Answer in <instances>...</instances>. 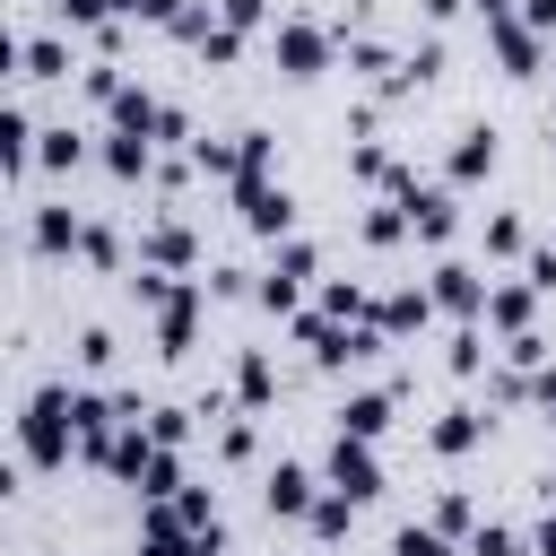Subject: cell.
<instances>
[{
  "instance_id": "obj_42",
  "label": "cell",
  "mask_w": 556,
  "mask_h": 556,
  "mask_svg": "<svg viewBox=\"0 0 556 556\" xmlns=\"http://www.w3.org/2000/svg\"><path fill=\"white\" fill-rule=\"evenodd\" d=\"M52 9H61V26H78V35L113 26V0H52Z\"/></svg>"
},
{
  "instance_id": "obj_53",
  "label": "cell",
  "mask_w": 556,
  "mask_h": 556,
  "mask_svg": "<svg viewBox=\"0 0 556 556\" xmlns=\"http://www.w3.org/2000/svg\"><path fill=\"white\" fill-rule=\"evenodd\" d=\"M417 9H426V17H434V26H443V17H460V9H469V0H417Z\"/></svg>"
},
{
  "instance_id": "obj_50",
  "label": "cell",
  "mask_w": 556,
  "mask_h": 556,
  "mask_svg": "<svg viewBox=\"0 0 556 556\" xmlns=\"http://www.w3.org/2000/svg\"><path fill=\"white\" fill-rule=\"evenodd\" d=\"M182 556H235V547H226V521H217V530H191V547H182Z\"/></svg>"
},
{
  "instance_id": "obj_8",
  "label": "cell",
  "mask_w": 556,
  "mask_h": 556,
  "mask_svg": "<svg viewBox=\"0 0 556 556\" xmlns=\"http://www.w3.org/2000/svg\"><path fill=\"white\" fill-rule=\"evenodd\" d=\"M200 313H208V278H182V287L156 304V356H191V339H200Z\"/></svg>"
},
{
  "instance_id": "obj_17",
  "label": "cell",
  "mask_w": 556,
  "mask_h": 556,
  "mask_svg": "<svg viewBox=\"0 0 556 556\" xmlns=\"http://www.w3.org/2000/svg\"><path fill=\"white\" fill-rule=\"evenodd\" d=\"M434 313H443V304H434V287H417V278H408V287H391V295L374 304V321H382L391 339H408V330H426Z\"/></svg>"
},
{
  "instance_id": "obj_33",
  "label": "cell",
  "mask_w": 556,
  "mask_h": 556,
  "mask_svg": "<svg viewBox=\"0 0 556 556\" xmlns=\"http://www.w3.org/2000/svg\"><path fill=\"white\" fill-rule=\"evenodd\" d=\"M460 556H530V539H521V530H504V521H478V530L460 539Z\"/></svg>"
},
{
  "instance_id": "obj_49",
  "label": "cell",
  "mask_w": 556,
  "mask_h": 556,
  "mask_svg": "<svg viewBox=\"0 0 556 556\" xmlns=\"http://www.w3.org/2000/svg\"><path fill=\"white\" fill-rule=\"evenodd\" d=\"M530 556H556V504H547V513L530 521Z\"/></svg>"
},
{
  "instance_id": "obj_6",
  "label": "cell",
  "mask_w": 556,
  "mask_h": 556,
  "mask_svg": "<svg viewBox=\"0 0 556 556\" xmlns=\"http://www.w3.org/2000/svg\"><path fill=\"white\" fill-rule=\"evenodd\" d=\"M426 287H434V304H443L452 321H486V287H495V278H486L478 261H460V252H443V261L426 269Z\"/></svg>"
},
{
  "instance_id": "obj_18",
  "label": "cell",
  "mask_w": 556,
  "mask_h": 556,
  "mask_svg": "<svg viewBox=\"0 0 556 556\" xmlns=\"http://www.w3.org/2000/svg\"><path fill=\"white\" fill-rule=\"evenodd\" d=\"M486 443V417L478 408H443L434 426H426V452H443V460H460V452H478Z\"/></svg>"
},
{
  "instance_id": "obj_43",
  "label": "cell",
  "mask_w": 556,
  "mask_h": 556,
  "mask_svg": "<svg viewBox=\"0 0 556 556\" xmlns=\"http://www.w3.org/2000/svg\"><path fill=\"white\" fill-rule=\"evenodd\" d=\"M208 26H217V0H191V9H182V17L165 26V35H174V43H200Z\"/></svg>"
},
{
  "instance_id": "obj_30",
  "label": "cell",
  "mask_w": 556,
  "mask_h": 556,
  "mask_svg": "<svg viewBox=\"0 0 556 556\" xmlns=\"http://www.w3.org/2000/svg\"><path fill=\"white\" fill-rule=\"evenodd\" d=\"M521 252H530V226H521L513 208H495V217H486V261H521Z\"/></svg>"
},
{
  "instance_id": "obj_34",
  "label": "cell",
  "mask_w": 556,
  "mask_h": 556,
  "mask_svg": "<svg viewBox=\"0 0 556 556\" xmlns=\"http://www.w3.org/2000/svg\"><path fill=\"white\" fill-rule=\"evenodd\" d=\"M269 269H278V278H313V269H321V252H313L304 235H278V243H269Z\"/></svg>"
},
{
  "instance_id": "obj_12",
  "label": "cell",
  "mask_w": 556,
  "mask_h": 556,
  "mask_svg": "<svg viewBox=\"0 0 556 556\" xmlns=\"http://www.w3.org/2000/svg\"><path fill=\"white\" fill-rule=\"evenodd\" d=\"M495 156H504L495 122H469V130H452V148H443V182H486Z\"/></svg>"
},
{
  "instance_id": "obj_48",
  "label": "cell",
  "mask_w": 556,
  "mask_h": 556,
  "mask_svg": "<svg viewBox=\"0 0 556 556\" xmlns=\"http://www.w3.org/2000/svg\"><path fill=\"white\" fill-rule=\"evenodd\" d=\"M182 9H191V0H139V26H174Z\"/></svg>"
},
{
  "instance_id": "obj_41",
  "label": "cell",
  "mask_w": 556,
  "mask_h": 556,
  "mask_svg": "<svg viewBox=\"0 0 556 556\" xmlns=\"http://www.w3.org/2000/svg\"><path fill=\"white\" fill-rule=\"evenodd\" d=\"M148 434L182 452V443H191V408H174V400H165V408H148Z\"/></svg>"
},
{
  "instance_id": "obj_20",
  "label": "cell",
  "mask_w": 556,
  "mask_h": 556,
  "mask_svg": "<svg viewBox=\"0 0 556 556\" xmlns=\"http://www.w3.org/2000/svg\"><path fill=\"white\" fill-rule=\"evenodd\" d=\"M78 165H87V130L43 122V139H35V174H78Z\"/></svg>"
},
{
  "instance_id": "obj_32",
  "label": "cell",
  "mask_w": 556,
  "mask_h": 556,
  "mask_svg": "<svg viewBox=\"0 0 556 556\" xmlns=\"http://www.w3.org/2000/svg\"><path fill=\"white\" fill-rule=\"evenodd\" d=\"M443 365H452V374L469 382V374L486 365V321H460V330H452V348H443Z\"/></svg>"
},
{
  "instance_id": "obj_3",
  "label": "cell",
  "mask_w": 556,
  "mask_h": 556,
  "mask_svg": "<svg viewBox=\"0 0 556 556\" xmlns=\"http://www.w3.org/2000/svg\"><path fill=\"white\" fill-rule=\"evenodd\" d=\"M226 200H235V217H243L261 243L295 235V191H287L278 174H243V182H226Z\"/></svg>"
},
{
  "instance_id": "obj_11",
  "label": "cell",
  "mask_w": 556,
  "mask_h": 556,
  "mask_svg": "<svg viewBox=\"0 0 556 556\" xmlns=\"http://www.w3.org/2000/svg\"><path fill=\"white\" fill-rule=\"evenodd\" d=\"M400 200H408V226H417V243H434V252H443V243L460 235V200H452V182H408Z\"/></svg>"
},
{
  "instance_id": "obj_23",
  "label": "cell",
  "mask_w": 556,
  "mask_h": 556,
  "mask_svg": "<svg viewBox=\"0 0 556 556\" xmlns=\"http://www.w3.org/2000/svg\"><path fill=\"white\" fill-rule=\"evenodd\" d=\"M356 235H365L374 252H391V243H408V235H417V226H408V200H391V191H382V200H374V208L356 217Z\"/></svg>"
},
{
  "instance_id": "obj_47",
  "label": "cell",
  "mask_w": 556,
  "mask_h": 556,
  "mask_svg": "<svg viewBox=\"0 0 556 556\" xmlns=\"http://www.w3.org/2000/svg\"><path fill=\"white\" fill-rule=\"evenodd\" d=\"M530 400H539V417L556 426V365H539V374H530Z\"/></svg>"
},
{
  "instance_id": "obj_2",
  "label": "cell",
  "mask_w": 556,
  "mask_h": 556,
  "mask_svg": "<svg viewBox=\"0 0 556 556\" xmlns=\"http://www.w3.org/2000/svg\"><path fill=\"white\" fill-rule=\"evenodd\" d=\"M330 52H339V26H321V17H278V26H269V61H278V78H321Z\"/></svg>"
},
{
  "instance_id": "obj_25",
  "label": "cell",
  "mask_w": 556,
  "mask_h": 556,
  "mask_svg": "<svg viewBox=\"0 0 556 556\" xmlns=\"http://www.w3.org/2000/svg\"><path fill=\"white\" fill-rule=\"evenodd\" d=\"M304 530H313V539H321V547H339V539H348V530H356V495H339V486H321V504H313V513H304Z\"/></svg>"
},
{
  "instance_id": "obj_22",
  "label": "cell",
  "mask_w": 556,
  "mask_h": 556,
  "mask_svg": "<svg viewBox=\"0 0 556 556\" xmlns=\"http://www.w3.org/2000/svg\"><path fill=\"white\" fill-rule=\"evenodd\" d=\"M339 434L382 443V434H391V391H348V400H339Z\"/></svg>"
},
{
  "instance_id": "obj_16",
  "label": "cell",
  "mask_w": 556,
  "mask_h": 556,
  "mask_svg": "<svg viewBox=\"0 0 556 556\" xmlns=\"http://www.w3.org/2000/svg\"><path fill=\"white\" fill-rule=\"evenodd\" d=\"M96 165H104L113 182H148V174H156V139H139V130H104Z\"/></svg>"
},
{
  "instance_id": "obj_24",
  "label": "cell",
  "mask_w": 556,
  "mask_h": 556,
  "mask_svg": "<svg viewBox=\"0 0 556 556\" xmlns=\"http://www.w3.org/2000/svg\"><path fill=\"white\" fill-rule=\"evenodd\" d=\"M182 486H191V478H182V452H174V443H156V452H148V469H139V504H174Z\"/></svg>"
},
{
  "instance_id": "obj_29",
  "label": "cell",
  "mask_w": 556,
  "mask_h": 556,
  "mask_svg": "<svg viewBox=\"0 0 556 556\" xmlns=\"http://www.w3.org/2000/svg\"><path fill=\"white\" fill-rule=\"evenodd\" d=\"M243 174H278V139L269 130H235V182Z\"/></svg>"
},
{
  "instance_id": "obj_46",
  "label": "cell",
  "mask_w": 556,
  "mask_h": 556,
  "mask_svg": "<svg viewBox=\"0 0 556 556\" xmlns=\"http://www.w3.org/2000/svg\"><path fill=\"white\" fill-rule=\"evenodd\" d=\"M252 287H261V278H252V269H226V261H217V269H208V295H252Z\"/></svg>"
},
{
  "instance_id": "obj_52",
  "label": "cell",
  "mask_w": 556,
  "mask_h": 556,
  "mask_svg": "<svg viewBox=\"0 0 556 556\" xmlns=\"http://www.w3.org/2000/svg\"><path fill=\"white\" fill-rule=\"evenodd\" d=\"M478 9V26H495V17H521V0H469Z\"/></svg>"
},
{
  "instance_id": "obj_4",
  "label": "cell",
  "mask_w": 556,
  "mask_h": 556,
  "mask_svg": "<svg viewBox=\"0 0 556 556\" xmlns=\"http://www.w3.org/2000/svg\"><path fill=\"white\" fill-rule=\"evenodd\" d=\"M9 61H17V87H61V78L78 70L70 26H26V35H9Z\"/></svg>"
},
{
  "instance_id": "obj_21",
  "label": "cell",
  "mask_w": 556,
  "mask_h": 556,
  "mask_svg": "<svg viewBox=\"0 0 556 556\" xmlns=\"http://www.w3.org/2000/svg\"><path fill=\"white\" fill-rule=\"evenodd\" d=\"M269 400H278V365H269L261 348H243V356H235V408H252V417H261Z\"/></svg>"
},
{
  "instance_id": "obj_37",
  "label": "cell",
  "mask_w": 556,
  "mask_h": 556,
  "mask_svg": "<svg viewBox=\"0 0 556 556\" xmlns=\"http://www.w3.org/2000/svg\"><path fill=\"white\" fill-rule=\"evenodd\" d=\"M191 52H200V61H217V70H235V61H243V26H226V17H217V26H208Z\"/></svg>"
},
{
  "instance_id": "obj_13",
  "label": "cell",
  "mask_w": 556,
  "mask_h": 556,
  "mask_svg": "<svg viewBox=\"0 0 556 556\" xmlns=\"http://www.w3.org/2000/svg\"><path fill=\"white\" fill-rule=\"evenodd\" d=\"M139 261H148V269L191 278V269H200V235H191L182 217H156V226H139Z\"/></svg>"
},
{
  "instance_id": "obj_40",
  "label": "cell",
  "mask_w": 556,
  "mask_h": 556,
  "mask_svg": "<svg viewBox=\"0 0 556 556\" xmlns=\"http://www.w3.org/2000/svg\"><path fill=\"white\" fill-rule=\"evenodd\" d=\"M113 356H122V348H113V330H104V321H87V330H78V365H87V374H113Z\"/></svg>"
},
{
  "instance_id": "obj_28",
  "label": "cell",
  "mask_w": 556,
  "mask_h": 556,
  "mask_svg": "<svg viewBox=\"0 0 556 556\" xmlns=\"http://www.w3.org/2000/svg\"><path fill=\"white\" fill-rule=\"evenodd\" d=\"M122 87H130V78H122V61H104V52H96V61H78V96H87V104H113Z\"/></svg>"
},
{
  "instance_id": "obj_31",
  "label": "cell",
  "mask_w": 556,
  "mask_h": 556,
  "mask_svg": "<svg viewBox=\"0 0 556 556\" xmlns=\"http://www.w3.org/2000/svg\"><path fill=\"white\" fill-rule=\"evenodd\" d=\"M252 304H261V313H287V321H295V313H304V278H278V269H261Z\"/></svg>"
},
{
  "instance_id": "obj_51",
  "label": "cell",
  "mask_w": 556,
  "mask_h": 556,
  "mask_svg": "<svg viewBox=\"0 0 556 556\" xmlns=\"http://www.w3.org/2000/svg\"><path fill=\"white\" fill-rule=\"evenodd\" d=\"M521 17H530V26L547 35V43H556V0H521Z\"/></svg>"
},
{
  "instance_id": "obj_39",
  "label": "cell",
  "mask_w": 556,
  "mask_h": 556,
  "mask_svg": "<svg viewBox=\"0 0 556 556\" xmlns=\"http://www.w3.org/2000/svg\"><path fill=\"white\" fill-rule=\"evenodd\" d=\"M426 521H434L443 539H469V530H478V504H469V495H434V513H426Z\"/></svg>"
},
{
  "instance_id": "obj_38",
  "label": "cell",
  "mask_w": 556,
  "mask_h": 556,
  "mask_svg": "<svg viewBox=\"0 0 556 556\" xmlns=\"http://www.w3.org/2000/svg\"><path fill=\"white\" fill-rule=\"evenodd\" d=\"M182 156H191V165H200L208 182H235V139H191Z\"/></svg>"
},
{
  "instance_id": "obj_7",
  "label": "cell",
  "mask_w": 556,
  "mask_h": 556,
  "mask_svg": "<svg viewBox=\"0 0 556 556\" xmlns=\"http://www.w3.org/2000/svg\"><path fill=\"white\" fill-rule=\"evenodd\" d=\"M78 243H87V217L70 200H35L26 208V252L35 261H78Z\"/></svg>"
},
{
  "instance_id": "obj_9",
  "label": "cell",
  "mask_w": 556,
  "mask_h": 556,
  "mask_svg": "<svg viewBox=\"0 0 556 556\" xmlns=\"http://www.w3.org/2000/svg\"><path fill=\"white\" fill-rule=\"evenodd\" d=\"M261 504H269V521H304V513L321 504V469H304V460H269Z\"/></svg>"
},
{
  "instance_id": "obj_26",
  "label": "cell",
  "mask_w": 556,
  "mask_h": 556,
  "mask_svg": "<svg viewBox=\"0 0 556 556\" xmlns=\"http://www.w3.org/2000/svg\"><path fill=\"white\" fill-rule=\"evenodd\" d=\"M374 304H382V295H365L356 278H321V313H330V321H374Z\"/></svg>"
},
{
  "instance_id": "obj_10",
  "label": "cell",
  "mask_w": 556,
  "mask_h": 556,
  "mask_svg": "<svg viewBox=\"0 0 556 556\" xmlns=\"http://www.w3.org/2000/svg\"><path fill=\"white\" fill-rule=\"evenodd\" d=\"M486 52H495V70H504V78H539L547 35H539L530 17H495V26H486Z\"/></svg>"
},
{
  "instance_id": "obj_1",
  "label": "cell",
  "mask_w": 556,
  "mask_h": 556,
  "mask_svg": "<svg viewBox=\"0 0 556 556\" xmlns=\"http://www.w3.org/2000/svg\"><path fill=\"white\" fill-rule=\"evenodd\" d=\"M70 452H78V391L70 382H35L26 408H17V460L52 478V469H70Z\"/></svg>"
},
{
  "instance_id": "obj_19",
  "label": "cell",
  "mask_w": 556,
  "mask_h": 556,
  "mask_svg": "<svg viewBox=\"0 0 556 556\" xmlns=\"http://www.w3.org/2000/svg\"><path fill=\"white\" fill-rule=\"evenodd\" d=\"M104 122H113V130H139V139H156V122H165V96H148V87L130 78V87L104 104Z\"/></svg>"
},
{
  "instance_id": "obj_14",
  "label": "cell",
  "mask_w": 556,
  "mask_h": 556,
  "mask_svg": "<svg viewBox=\"0 0 556 556\" xmlns=\"http://www.w3.org/2000/svg\"><path fill=\"white\" fill-rule=\"evenodd\" d=\"M486 330H495V339L539 330V287H530V278H495V287H486Z\"/></svg>"
},
{
  "instance_id": "obj_15",
  "label": "cell",
  "mask_w": 556,
  "mask_h": 556,
  "mask_svg": "<svg viewBox=\"0 0 556 556\" xmlns=\"http://www.w3.org/2000/svg\"><path fill=\"white\" fill-rule=\"evenodd\" d=\"M35 139H43V122H35V104H26V96H9V104H0V165H9L17 182L35 174Z\"/></svg>"
},
{
  "instance_id": "obj_45",
  "label": "cell",
  "mask_w": 556,
  "mask_h": 556,
  "mask_svg": "<svg viewBox=\"0 0 556 556\" xmlns=\"http://www.w3.org/2000/svg\"><path fill=\"white\" fill-rule=\"evenodd\" d=\"M521 278H530L539 295H556V243H539V252H521Z\"/></svg>"
},
{
  "instance_id": "obj_35",
  "label": "cell",
  "mask_w": 556,
  "mask_h": 556,
  "mask_svg": "<svg viewBox=\"0 0 556 556\" xmlns=\"http://www.w3.org/2000/svg\"><path fill=\"white\" fill-rule=\"evenodd\" d=\"M252 452H261V426H252V408H235L217 426V460H252Z\"/></svg>"
},
{
  "instance_id": "obj_5",
  "label": "cell",
  "mask_w": 556,
  "mask_h": 556,
  "mask_svg": "<svg viewBox=\"0 0 556 556\" xmlns=\"http://www.w3.org/2000/svg\"><path fill=\"white\" fill-rule=\"evenodd\" d=\"M321 486L374 504V495H382V452H374L365 434H330V452H321Z\"/></svg>"
},
{
  "instance_id": "obj_44",
  "label": "cell",
  "mask_w": 556,
  "mask_h": 556,
  "mask_svg": "<svg viewBox=\"0 0 556 556\" xmlns=\"http://www.w3.org/2000/svg\"><path fill=\"white\" fill-rule=\"evenodd\" d=\"M217 17H226V26H243V35L278 26V17H269V0H217Z\"/></svg>"
},
{
  "instance_id": "obj_36",
  "label": "cell",
  "mask_w": 556,
  "mask_h": 556,
  "mask_svg": "<svg viewBox=\"0 0 556 556\" xmlns=\"http://www.w3.org/2000/svg\"><path fill=\"white\" fill-rule=\"evenodd\" d=\"M174 513H182V530H217V486H208V478H191V486L174 495Z\"/></svg>"
},
{
  "instance_id": "obj_27",
  "label": "cell",
  "mask_w": 556,
  "mask_h": 556,
  "mask_svg": "<svg viewBox=\"0 0 556 556\" xmlns=\"http://www.w3.org/2000/svg\"><path fill=\"white\" fill-rule=\"evenodd\" d=\"M391 556H460V539H443L434 521H400L391 530Z\"/></svg>"
}]
</instances>
